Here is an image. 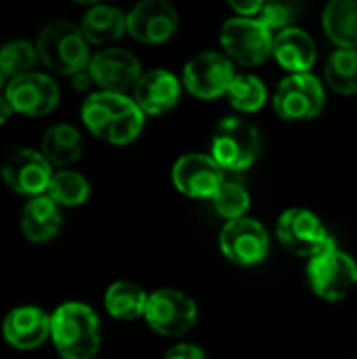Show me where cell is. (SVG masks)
Instances as JSON below:
<instances>
[{
  "label": "cell",
  "instance_id": "obj_1",
  "mask_svg": "<svg viewBox=\"0 0 357 359\" xmlns=\"http://www.w3.org/2000/svg\"><path fill=\"white\" fill-rule=\"evenodd\" d=\"M82 122L95 137L114 145H126L141 135L145 114L139 109L135 99L101 90L84 101Z\"/></svg>",
  "mask_w": 357,
  "mask_h": 359
},
{
  "label": "cell",
  "instance_id": "obj_2",
  "mask_svg": "<svg viewBox=\"0 0 357 359\" xmlns=\"http://www.w3.org/2000/svg\"><path fill=\"white\" fill-rule=\"evenodd\" d=\"M50 339L63 359H93L101 345L99 318L84 303H65L50 316Z\"/></svg>",
  "mask_w": 357,
  "mask_h": 359
},
{
  "label": "cell",
  "instance_id": "obj_3",
  "mask_svg": "<svg viewBox=\"0 0 357 359\" xmlns=\"http://www.w3.org/2000/svg\"><path fill=\"white\" fill-rule=\"evenodd\" d=\"M36 50L46 67L65 76L86 69L93 59L88 55V40L82 29L69 21L48 23L38 36Z\"/></svg>",
  "mask_w": 357,
  "mask_h": 359
},
{
  "label": "cell",
  "instance_id": "obj_4",
  "mask_svg": "<svg viewBox=\"0 0 357 359\" xmlns=\"http://www.w3.org/2000/svg\"><path fill=\"white\" fill-rule=\"evenodd\" d=\"M259 151L261 137L250 122L227 116L217 124L210 141V156L221 170H246L257 160Z\"/></svg>",
  "mask_w": 357,
  "mask_h": 359
},
{
  "label": "cell",
  "instance_id": "obj_5",
  "mask_svg": "<svg viewBox=\"0 0 357 359\" xmlns=\"http://www.w3.org/2000/svg\"><path fill=\"white\" fill-rule=\"evenodd\" d=\"M276 231H278V240L286 250H290L297 257H305L309 261L337 248L324 223L311 210L305 208H290L282 212Z\"/></svg>",
  "mask_w": 357,
  "mask_h": 359
},
{
  "label": "cell",
  "instance_id": "obj_6",
  "mask_svg": "<svg viewBox=\"0 0 357 359\" xmlns=\"http://www.w3.org/2000/svg\"><path fill=\"white\" fill-rule=\"evenodd\" d=\"M307 280L314 292L324 301H341L357 286V263L335 248L309 261Z\"/></svg>",
  "mask_w": 357,
  "mask_h": 359
},
{
  "label": "cell",
  "instance_id": "obj_7",
  "mask_svg": "<svg viewBox=\"0 0 357 359\" xmlns=\"http://www.w3.org/2000/svg\"><path fill=\"white\" fill-rule=\"evenodd\" d=\"M221 44L240 65H261L274 53V38L267 27L255 19L234 17L221 27Z\"/></svg>",
  "mask_w": 357,
  "mask_h": 359
},
{
  "label": "cell",
  "instance_id": "obj_8",
  "mask_svg": "<svg viewBox=\"0 0 357 359\" xmlns=\"http://www.w3.org/2000/svg\"><path fill=\"white\" fill-rule=\"evenodd\" d=\"M196 318H198L196 303L181 290L164 288L149 294L147 299L145 320L149 328H154L162 337L185 334L196 324Z\"/></svg>",
  "mask_w": 357,
  "mask_h": 359
},
{
  "label": "cell",
  "instance_id": "obj_9",
  "mask_svg": "<svg viewBox=\"0 0 357 359\" xmlns=\"http://www.w3.org/2000/svg\"><path fill=\"white\" fill-rule=\"evenodd\" d=\"M324 107V88L314 74H290L274 95V109L284 120H309Z\"/></svg>",
  "mask_w": 357,
  "mask_h": 359
},
{
  "label": "cell",
  "instance_id": "obj_10",
  "mask_svg": "<svg viewBox=\"0 0 357 359\" xmlns=\"http://www.w3.org/2000/svg\"><path fill=\"white\" fill-rule=\"evenodd\" d=\"M221 252L240 267L259 265L269 252V236L267 229L255 219H238L227 221L219 236Z\"/></svg>",
  "mask_w": 357,
  "mask_h": 359
},
{
  "label": "cell",
  "instance_id": "obj_11",
  "mask_svg": "<svg viewBox=\"0 0 357 359\" xmlns=\"http://www.w3.org/2000/svg\"><path fill=\"white\" fill-rule=\"evenodd\" d=\"M236 76L234 63L221 53H202L183 67V84L198 99L227 95Z\"/></svg>",
  "mask_w": 357,
  "mask_h": 359
},
{
  "label": "cell",
  "instance_id": "obj_12",
  "mask_svg": "<svg viewBox=\"0 0 357 359\" xmlns=\"http://www.w3.org/2000/svg\"><path fill=\"white\" fill-rule=\"evenodd\" d=\"M179 27L177 8L166 0H143L126 15V32L143 44H160Z\"/></svg>",
  "mask_w": 357,
  "mask_h": 359
},
{
  "label": "cell",
  "instance_id": "obj_13",
  "mask_svg": "<svg viewBox=\"0 0 357 359\" xmlns=\"http://www.w3.org/2000/svg\"><path fill=\"white\" fill-rule=\"evenodd\" d=\"M86 69L93 82L101 86V90L118 95L128 88H135L143 76L139 59L126 48H107L97 53Z\"/></svg>",
  "mask_w": 357,
  "mask_h": 359
},
{
  "label": "cell",
  "instance_id": "obj_14",
  "mask_svg": "<svg viewBox=\"0 0 357 359\" xmlns=\"http://www.w3.org/2000/svg\"><path fill=\"white\" fill-rule=\"evenodd\" d=\"M173 181L181 194L187 198H215L223 185V170L213 160V156L204 154H187L177 160L173 168Z\"/></svg>",
  "mask_w": 357,
  "mask_h": 359
},
{
  "label": "cell",
  "instance_id": "obj_15",
  "mask_svg": "<svg viewBox=\"0 0 357 359\" xmlns=\"http://www.w3.org/2000/svg\"><path fill=\"white\" fill-rule=\"evenodd\" d=\"M4 95L13 109L25 116H44L59 103V86L53 78L32 72L11 80L4 86Z\"/></svg>",
  "mask_w": 357,
  "mask_h": 359
},
{
  "label": "cell",
  "instance_id": "obj_16",
  "mask_svg": "<svg viewBox=\"0 0 357 359\" xmlns=\"http://www.w3.org/2000/svg\"><path fill=\"white\" fill-rule=\"evenodd\" d=\"M4 183L21 196H42L53 181V168L40 151L19 149L2 166Z\"/></svg>",
  "mask_w": 357,
  "mask_h": 359
},
{
  "label": "cell",
  "instance_id": "obj_17",
  "mask_svg": "<svg viewBox=\"0 0 357 359\" xmlns=\"http://www.w3.org/2000/svg\"><path fill=\"white\" fill-rule=\"evenodd\" d=\"M181 97V84L175 74L166 69H151L141 76L135 86V103L147 116H162L170 111Z\"/></svg>",
  "mask_w": 357,
  "mask_h": 359
},
{
  "label": "cell",
  "instance_id": "obj_18",
  "mask_svg": "<svg viewBox=\"0 0 357 359\" xmlns=\"http://www.w3.org/2000/svg\"><path fill=\"white\" fill-rule=\"evenodd\" d=\"M2 334L15 349H36L50 334V316L38 307H17L4 318Z\"/></svg>",
  "mask_w": 357,
  "mask_h": 359
},
{
  "label": "cell",
  "instance_id": "obj_19",
  "mask_svg": "<svg viewBox=\"0 0 357 359\" xmlns=\"http://www.w3.org/2000/svg\"><path fill=\"white\" fill-rule=\"evenodd\" d=\"M276 61L290 74H309L316 63L318 50L314 38L299 27L282 29L274 38V53Z\"/></svg>",
  "mask_w": 357,
  "mask_h": 359
},
{
  "label": "cell",
  "instance_id": "obj_20",
  "mask_svg": "<svg viewBox=\"0 0 357 359\" xmlns=\"http://www.w3.org/2000/svg\"><path fill=\"white\" fill-rule=\"evenodd\" d=\"M61 229V212L59 204L48 196L32 198L21 215V231L29 242H46L57 236Z\"/></svg>",
  "mask_w": 357,
  "mask_h": 359
},
{
  "label": "cell",
  "instance_id": "obj_21",
  "mask_svg": "<svg viewBox=\"0 0 357 359\" xmlns=\"http://www.w3.org/2000/svg\"><path fill=\"white\" fill-rule=\"evenodd\" d=\"M328 38L341 48L357 50V2L356 0H332L324 8L322 17Z\"/></svg>",
  "mask_w": 357,
  "mask_h": 359
},
{
  "label": "cell",
  "instance_id": "obj_22",
  "mask_svg": "<svg viewBox=\"0 0 357 359\" xmlns=\"http://www.w3.org/2000/svg\"><path fill=\"white\" fill-rule=\"evenodd\" d=\"M84 38L93 44H107L118 40L126 29V15L114 6L97 4L84 17L80 25Z\"/></svg>",
  "mask_w": 357,
  "mask_h": 359
},
{
  "label": "cell",
  "instance_id": "obj_23",
  "mask_svg": "<svg viewBox=\"0 0 357 359\" xmlns=\"http://www.w3.org/2000/svg\"><path fill=\"white\" fill-rule=\"evenodd\" d=\"M80 133L69 124H55L42 137L40 154L50 166H69L80 158Z\"/></svg>",
  "mask_w": 357,
  "mask_h": 359
},
{
  "label": "cell",
  "instance_id": "obj_24",
  "mask_svg": "<svg viewBox=\"0 0 357 359\" xmlns=\"http://www.w3.org/2000/svg\"><path fill=\"white\" fill-rule=\"evenodd\" d=\"M145 290L135 282H116L105 292V309L116 320H137L145 316L147 307Z\"/></svg>",
  "mask_w": 357,
  "mask_h": 359
},
{
  "label": "cell",
  "instance_id": "obj_25",
  "mask_svg": "<svg viewBox=\"0 0 357 359\" xmlns=\"http://www.w3.org/2000/svg\"><path fill=\"white\" fill-rule=\"evenodd\" d=\"M326 80L332 90L341 95L357 93V50L339 48L326 63Z\"/></svg>",
  "mask_w": 357,
  "mask_h": 359
},
{
  "label": "cell",
  "instance_id": "obj_26",
  "mask_svg": "<svg viewBox=\"0 0 357 359\" xmlns=\"http://www.w3.org/2000/svg\"><path fill=\"white\" fill-rule=\"evenodd\" d=\"M227 99L229 103L244 114H252L259 111L265 101H267V88L263 84V80H259L257 76L250 74H238L227 90Z\"/></svg>",
  "mask_w": 357,
  "mask_h": 359
},
{
  "label": "cell",
  "instance_id": "obj_27",
  "mask_svg": "<svg viewBox=\"0 0 357 359\" xmlns=\"http://www.w3.org/2000/svg\"><path fill=\"white\" fill-rule=\"evenodd\" d=\"M38 61V50L34 44L25 40H13L6 42L0 48V74L4 78H21L25 74H32V67Z\"/></svg>",
  "mask_w": 357,
  "mask_h": 359
},
{
  "label": "cell",
  "instance_id": "obj_28",
  "mask_svg": "<svg viewBox=\"0 0 357 359\" xmlns=\"http://www.w3.org/2000/svg\"><path fill=\"white\" fill-rule=\"evenodd\" d=\"M46 194L61 206H80L86 202L90 187L82 175H78L74 170H61V172L53 175V181H50Z\"/></svg>",
  "mask_w": 357,
  "mask_h": 359
},
{
  "label": "cell",
  "instance_id": "obj_29",
  "mask_svg": "<svg viewBox=\"0 0 357 359\" xmlns=\"http://www.w3.org/2000/svg\"><path fill=\"white\" fill-rule=\"evenodd\" d=\"M213 204L221 217H225L227 221H238V219L246 217V212L250 208V196L240 183L223 181L221 189L213 198Z\"/></svg>",
  "mask_w": 357,
  "mask_h": 359
},
{
  "label": "cell",
  "instance_id": "obj_30",
  "mask_svg": "<svg viewBox=\"0 0 357 359\" xmlns=\"http://www.w3.org/2000/svg\"><path fill=\"white\" fill-rule=\"evenodd\" d=\"M301 17V4L299 2H263L255 21H259L263 27L271 29H288L292 23Z\"/></svg>",
  "mask_w": 357,
  "mask_h": 359
},
{
  "label": "cell",
  "instance_id": "obj_31",
  "mask_svg": "<svg viewBox=\"0 0 357 359\" xmlns=\"http://www.w3.org/2000/svg\"><path fill=\"white\" fill-rule=\"evenodd\" d=\"M164 359H206L204 358V351L196 345H189V343H181V345H175Z\"/></svg>",
  "mask_w": 357,
  "mask_h": 359
},
{
  "label": "cell",
  "instance_id": "obj_32",
  "mask_svg": "<svg viewBox=\"0 0 357 359\" xmlns=\"http://www.w3.org/2000/svg\"><path fill=\"white\" fill-rule=\"evenodd\" d=\"M72 82H74V88H76V90H84V88H88L90 84H95L93 78H90V74H88V69H82V72L74 74V76H72Z\"/></svg>",
  "mask_w": 357,
  "mask_h": 359
},
{
  "label": "cell",
  "instance_id": "obj_33",
  "mask_svg": "<svg viewBox=\"0 0 357 359\" xmlns=\"http://www.w3.org/2000/svg\"><path fill=\"white\" fill-rule=\"evenodd\" d=\"M13 111H15V109H13L11 101L6 99V95H4V90H2V93H0V124H4V122L11 118Z\"/></svg>",
  "mask_w": 357,
  "mask_h": 359
},
{
  "label": "cell",
  "instance_id": "obj_34",
  "mask_svg": "<svg viewBox=\"0 0 357 359\" xmlns=\"http://www.w3.org/2000/svg\"><path fill=\"white\" fill-rule=\"evenodd\" d=\"M2 90H4V76L0 74V93H2Z\"/></svg>",
  "mask_w": 357,
  "mask_h": 359
}]
</instances>
